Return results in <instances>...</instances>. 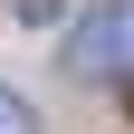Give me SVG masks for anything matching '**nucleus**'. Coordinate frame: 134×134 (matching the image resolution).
<instances>
[{"instance_id":"1","label":"nucleus","mask_w":134,"mask_h":134,"mask_svg":"<svg viewBox=\"0 0 134 134\" xmlns=\"http://www.w3.org/2000/svg\"><path fill=\"white\" fill-rule=\"evenodd\" d=\"M125 58H134V0H105L67 29V77L105 86V77H125Z\"/></svg>"},{"instance_id":"2","label":"nucleus","mask_w":134,"mask_h":134,"mask_svg":"<svg viewBox=\"0 0 134 134\" xmlns=\"http://www.w3.org/2000/svg\"><path fill=\"white\" fill-rule=\"evenodd\" d=\"M0 134H38V115H29V96H10V86H0Z\"/></svg>"}]
</instances>
